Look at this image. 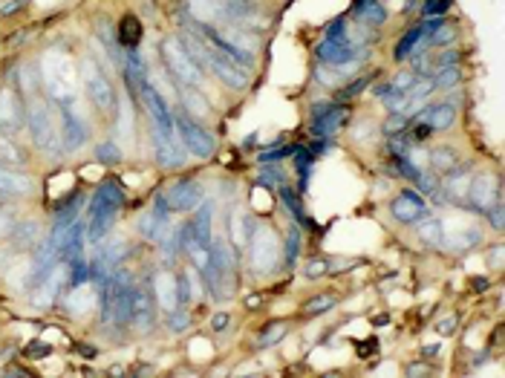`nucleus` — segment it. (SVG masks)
Here are the masks:
<instances>
[{
  "label": "nucleus",
  "instance_id": "obj_12",
  "mask_svg": "<svg viewBox=\"0 0 505 378\" xmlns=\"http://www.w3.org/2000/svg\"><path fill=\"white\" fill-rule=\"evenodd\" d=\"M312 133L318 136V139H329L341 124L346 121V116H350V110H346V104H318L312 110Z\"/></svg>",
  "mask_w": 505,
  "mask_h": 378
},
{
  "label": "nucleus",
  "instance_id": "obj_1",
  "mask_svg": "<svg viewBox=\"0 0 505 378\" xmlns=\"http://www.w3.org/2000/svg\"><path fill=\"white\" fill-rule=\"evenodd\" d=\"M128 202L124 197L121 185L118 182H104L96 188V194H92V202H90V223H87V243H102L110 228L116 226V219Z\"/></svg>",
  "mask_w": 505,
  "mask_h": 378
},
{
  "label": "nucleus",
  "instance_id": "obj_11",
  "mask_svg": "<svg viewBox=\"0 0 505 378\" xmlns=\"http://www.w3.org/2000/svg\"><path fill=\"white\" fill-rule=\"evenodd\" d=\"M497 200H499V182H497L494 173H482L477 179H470V185H468V205H470V211L485 214Z\"/></svg>",
  "mask_w": 505,
  "mask_h": 378
},
{
  "label": "nucleus",
  "instance_id": "obj_8",
  "mask_svg": "<svg viewBox=\"0 0 505 378\" xmlns=\"http://www.w3.org/2000/svg\"><path fill=\"white\" fill-rule=\"evenodd\" d=\"M26 113H29L26 124H29V133H32L35 145L44 147V150H55L58 147V133H55V124H52V116H49L47 104L35 99L32 104H29Z\"/></svg>",
  "mask_w": 505,
  "mask_h": 378
},
{
  "label": "nucleus",
  "instance_id": "obj_2",
  "mask_svg": "<svg viewBox=\"0 0 505 378\" xmlns=\"http://www.w3.org/2000/svg\"><path fill=\"white\" fill-rule=\"evenodd\" d=\"M205 274V286L208 292L217 298V300H223L234 292V260H231V251H229V243L226 240H217L211 243L208 248V263L202 269Z\"/></svg>",
  "mask_w": 505,
  "mask_h": 378
},
{
  "label": "nucleus",
  "instance_id": "obj_18",
  "mask_svg": "<svg viewBox=\"0 0 505 378\" xmlns=\"http://www.w3.org/2000/svg\"><path fill=\"white\" fill-rule=\"evenodd\" d=\"M142 23L133 18V15H124L121 23H118V32H116V41L118 47H124L128 52H136V47L142 44Z\"/></svg>",
  "mask_w": 505,
  "mask_h": 378
},
{
  "label": "nucleus",
  "instance_id": "obj_6",
  "mask_svg": "<svg viewBox=\"0 0 505 378\" xmlns=\"http://www.w3.org/2000/svg\"><path fill=\"white\" fill-rule=\"evenodd\" d=\"M205 70H211V75H217L226 87L231 90H245L248 87V70H243L240 64L223 52H217L211 44H205Z\"/></svg>",
  "mask_w": 505,
  "mask_h": 378
},
{
  "label": "nucleus",
  "instance_id": "obj_37",
  "mask_svg": "<svg viewBox=\"0 0 505 378\" xmlns=\"http://www.w3.org/2000/svg\"><path fill=\"white\" fill-rule=\"evenodd\" d=\"M456 64H462V52L459 49H445V52L436 55L433 70H439V67H456Z\"/></svg>",
  "mask_w": 505,
  "mask_h": 378
},
{
  "label": "nucleus",
  "instance_id": "obj_10",
  "mask_svg": "<svg viewBox=\"0 0 505 378\" xmlns=\"http://www.w3.org/2000/svg\"><path fill=\"white\" fill-rule=\"evenodd\" d=\"M390 214H393V219H398V223H404V226H416V223H422V219L430 214V208H427V202H425V197L419 191H410V188H404V191L393 200Z\"/></svg>",
  "mask_w": 505,
  "mask_h": 378
},
{
  "label": "nucleus",
  "instance_id": "obj_51",
  "mask_svg": "<svg viewBox=\"0 0 505 378\" xmlns=\"http://www.w3.org/2000/svg\"><path fill=\"white\" fill-rule=\"evenodd\" d=\"M454 324H456V318H448V321H442V335H451V332H454Z\"/></svg>",
  "mask_w": 505,
  "mask_h": 378
},
{
  "label": "nucleus",
  "instance_id": "obj_44",
  "mask_svg": "<svg viewBox=\"0 0 505 378\" xmlns=\"http://www.w3.org/2000/svg\"><path fill=\"white\" fill-rule=\"evenodd\" d=\"M416 78H419V75H416V70H404L401 75H396V78H393V84H390V87H393V90H398V92H404V90L413 87V81H416Z\"/></svg>",
  "mask_w": 505,
  "mask_h": 378
},
{
  "label": "nucleus",
  "instance_id": "obj_22",
  "mask_svg": "<svg viewBox=\"0 0 505 378\" xmlns=\"http://www.w3.org/2000/svg\"><path fill=\"white\" fill-rule=\"evenodd\" d=\"M370 84H372V75H358V78H353V81H346L343 87H338V92H335V102H338V104H343V102H353L355 96H361V92H364Z\"/></svg>",
  "mask_w": 505,
  "mask_h": 378
},
{
  "label": "nucleus",
  "instance_id": "obj_27",
  "mask_svg": "<svg viewBox=\"0 0 505 378\" xmlns=\"http://www.w3.org/2000/svg\"><path fill=\"white\" fill-rule=\"evenodd\" d=\"M335 303H338V300H335L332 295H315L309 303H303V309H300V312L306 315V318H315V315H324V312L335 309Z\"/></svg>",
  "mask_w": 505,
  "mask_h": 378
},
{
  "label": "nucleus",
  "instance_id": "obj_23",
  "mask_svg": "<svg viewBox=\"0 0 505 378\" xmlns=\"http://www.w3.org/2000/svg\"><path fill=\"white\" fill-rule=\"evenodd\" d=\"M15 240L20 248H32L35 243H41V226L35 219H26V223H18L15 226Z\"/></svg>",
  "mask_w": 505,
  "mask_h": 378
},
{
  "label": "nucleus",
  "instance_id": "obj_17",
  "mask_svg": "<svg viewBox=\"0 0 505 378\" xmlns=\"http://www.w3.org/2000/svg\"><path fill=\"white\" fill-rule=\"evenodd\" d=\"M217 9H219V15L234 20V23H248L257 15L255 0H217Z\"/></svg>",
  "mask_w": 505,
  "mask_h": 378
},
{
  "label": "nucleus",
  "instance_id": "obj_28",
  "mask_svg": "<svg viewBox=\"0 0 505 378\" xmlns=\"http://www.w3.org/2000/svg\"><path fill=\"white\" fill-rule=\"evenodd\" d=\"M289 332V324H283V321H274V324H269L260 335H257V346H274L283 335Z\"/></svg>",
  "mask_w": 505,
  "mask_h": 378
},
{
  "label": "nucleus",
  "instance_id": "obj_4",
  "mask_svg": "<svg viewBox=\"0 0 505 378\" xmlns=\"http://www.w3.org/2000/svg\"><path fill=\"white\" fill-rule=\"evenodd\" d=\"M174 128H176V136H179V142H182V147H185L188 153L200 156V159H208V156H214L217 142H214L211 130L202 128V124H200L191 113L174 116Z\"/></svg>",
  "mask_w": 505,
  "mask_h": 378
},
{
  "label": "nucleus",
  "instance_id": "obj_48",
  "mask_svg": "<svg viewBox=\"0 0 505 378\" xmlns=\"http://www.w3.org/2000/svg\"><path fill=\"white\" fill-rule=\"evenodd\" d=\"M29 4V0H9V4H4L0 6V15H15L18 9H23Z\"/></svg>",
  "mask_w": 505,
  "mask_h": 378
},
{
  "label": "nucleus",
  "instance_id": "obj_38",
  "mask_svg": "<svg viewBox=\"0 0 505 378\" xmlns=\"http://www.w3.org/2000/svg\"><path fill=\"white\" fill-rule=\"evenodd\" d=\"M416 185H419L422 194H439V185H442V182H439V173H433V171L425 173V171H422L419 179H416Z\"/></svg>",
  "mask_w": 505,
  "mask_h": 378
},
{
  "label": "nucleus",
  "instance_id": "obj_13",
  "mask_svg": "<svg viewBox=\"0 0 505 378\" xmlns=\"http://www.w3.org/2000/svg\"><path fill=\"white\" fill-rule=\"evenodd\" d=\"M150 136H153L156 162H159L162 168H176V165H182V159H185V147H182L179 136H168V133H162L159 128H156V124H153Z\"/></svg>",
  "mask_w": 505,
  "mask_h": 378
},
{
  "label": "nucleus",
  "instance_id": "obj_45",
  "mask_svg": "<svg viewBox=\"0 0 505 378\" xmlns=\"http://www.w3.org/2000/svg\"><path fill=\"white\" fill-rule=\"evenodd\" d=\"M229 324H231V315H226V312H219V315H214V318H211V329L214 332H226Z\"/></svg>",
  "mask_w": 505,
  "mask_h": 378
},
{
  "label": "nucleus",
  "instance_id": "obj_42",
  "mask_svg": "<svg viewBox=\"0 0 505 378\" xmlns=\"http://www.w3.org/2000/svg\"><path fill=\"white\" fill-rule=\"evenodd\" d=\"M0 159L4 162H20V150L6 136H0Z\"/></svg>",
  "mask_w": 505,
  "mask_h": 378
},
{
  "label": "nucleus",
  "instance_id": "obj_7",
  "mask_svg": "<svg viewBox=\"0 0 505 378\" xmlns=\"http://www.w3.org/2000/svg\"><path fill=\"white\" fill-rule=\"evenodd\" d=\"M315 52H318V58L329 67H346V64H358L367 47H358L350 41V35H343V38H324Z\"/></svg>",
  "mask_w": 505,
  "mask_h": 378
},
{
  "label": "nucleus",
  "instance_id": "obj_29",
  "mask_svg": "<svg viewBox=\"0 0 505 378\" xmlns=\"http://www.w3.org/2000/svg\"><path fill=\"white\" fill-rule=\"evenodd\" d=\"M419 237H422V243H427V245H439L442 243V223L439 219H422L419 223Z\"/></svg>",
  "mask_w": 505,
  "mask_h": 378
},
{
  "label": "nucleus",
  "instance_id": "obj_31",
  "mask_svg": "<svg viewBox=\"0 0 505 378\" xmlns=\"http://www.w3.org/2000/svg\"><path fill=\"white\" fill-rule=\"evenodd\" d=\"M280 200L286 202V208L292 211V217H295V219H300L303 226H309V219H306V214H303V208H300V202H298L295 191H292V188H289V182H286V185H280Z\"/></svg>",
  "mask_w": 505,
  "mask_h": 378
},
{
  "label": "nucleus",
  "instance_id": "obj_32",
  "mask_svg": "<svg viewBox=\"0 0 505 378\" xmlns=\"http://www.w3.org/2000/svg\"><path fill=\"white\" fill-rule=\"evenodd\" d=\"M427 41H430V47H439V49H442V47H448V44L456 41V29H454L451 23H445V26H439Z\"/></svg>",
  "mask_w": 505,
  "mask_h": 378
},
{
  "label": "nucleus",
  "instance_id": "obj_25",
  "mask_svg": "<svg viewBox=\"0 0 505 378\" xmlns=\"http://www.w3.org/2000/svg\"><path fill=\"white\" fill-rule=\"evenodd\" d=\"M430 78H433V87L451 90V87H456V84L462 81V70H459V64H456V67H439Z\"/></svg>",
  "mask_w": 505,
  "mask_h": 378
},
{
  "label": "nucleus",
  "instance_id": "obj_52",
  "mask_svg": "<svg viewBox=\"0 0 505 378\" xmlns=\"http://www.w3.org/2000/svg\"><path fill=\"white\" fill-rule=\"evenodd\" d=\"M245 303H248V306H260V295H251Z\"/></svg>",
  "mask_w": 505,
  "mask_h": 378
},
{
  "label": "nucleus",
  "instance_id": "obj_47",
  "mask_svg": "<svg viewBox=\"0 0 505 378\" xmlns=\"http://www.w3.org/2000/svg\"><path fill=\"white\" fill-rule=\"evenodd\" d=\"M191 324H188V315L185 312H174L171 315V329H176V332H182V329H188Z\"/></svg>",
  "mask_w": 505,
  "mask_h": 378
},
{
  "label": "nucleus",
  "instance_id": "obj_35",
  "mask_svg": "<svg viewBox=\"0 0 505 378\" xmlns=\"http://www.w3.org/2000/svg\"><path fill=\"white\" fill-rule=\"evenodd\" d=\"M298 255H300V228H292L286 240V266H295Z\"/></svg>",
  "mask_w": 505,
  "mask_h": 378
},
{
  "label": "nucleus",
  "instance_id": "obj_40",
  "mask_svg": "<svg viewBox=\"0 0 505 378\" xmlns=\"http://www.w3.org/2000/svg\"><path fill=\"white\" fill-rule=\"evenodd\" d=\"M425 15L427 18H445L451 9V0H425Z\"/></svg>",
  "mask_w": 505,
  "mask_h": 378
},
{
  "label": "nucleus",
  "instance_id": "obj_20",
  "mask_svg": "<svg viewBox=\"0 0 505 378\" xmlns=\"http://www.w3.org/2000/svg\"><path fill=\"white\" fill-rule=\"evenodd\" d=\"M427 159H430V171H433V173H451V171H456L459 162H462L459 153H456L454 147H436V150L427 156Z\"/></svg>",
  "mask_w": 505,
  "mask_h": 378
},
{
  "label": "nucleus",
  "instance_id": "obj_36",
  "mask_svg": "<svg viewBox=\"0 0 505 378\" xmlns=\"http://www.w3.org/2000/svg\"><path fill=\"white\" fill-rule=\"evenodd\" d=\"M407 124H410V116H407V113H393V116L384 121V136H396V133H401Z\"/></svg>",
  "mask_w": 505,
  "mask_h": 378
},
{
  "label": "nucleus",
  "instance_id": "obj_41",
  "mask_svg": "<svg viewBox=\"0 0 505 378\" xmlns=\"http://www.w3.org/2000/svg\"><path fill=\"white\" fill-rule=\"evenodd\" d=\"M174 283H176V303H179V306H185L188 300H191V283H188V277H185V274L174 277Z\"/></svg>",
  "mask_w": 505,
  "mask_h": 378
},
{
  "label": "nucleus",
  "instance_id": "obj_19",
  "mask_svg": "<svg viewBox=\"0 0 505 378\" xmlns=\"http://www.w3.org/2000/svg\"><path fill=\"white\" fill-rule=\"evenodd\" d=\"M355 15L367 26H384L387 23V9L382 6V0H355Z\"/></svg>",
  "mask_w": 505,
  "mask_h": 378
},
{
  "label": "nucleus",
  "instance_id": "obj_24",
  "mask_svg": "<svg viewBox=\"0 0 505 378\" xmlns=\"http://www.w3.org/2000/svg\"><path fill=\"white\" fill-rule=\"evenodd\" d=\"M92 153H96V159H99L102 165H116V162H121V150H118V145H116L113 139H102L96 147H92Z\"/></svg>",
  "mask_w": 505,
  "mask_h": 378
},
{
  "label": "nucleus",
  "instance_id": "obj_3",
  "mask_svg": "<svg viewBox=\"0 0 505 378\" xmlns=\"http://www.w3.org/2000/svg\"><path fill=\"white\" fill-rule=\"evenodd\" d=\"M159 52H162L165 67L171 70V75H174L182 87H197V90L205 87V70L194 61V55L182 47L179 38H168V41L159 47Z\"/></svg>",
  "mask_w": 505,
  "mask_h": 378
},
{
  "label": "nucleus",
  "instance_id": "obj_46",
  "mask_svg": "<svg viewBox=\"0 0 505 378\" xmlns=\"http://www.w3.org/2000/svg\"><path fill=\"white\" fill-rule=\"evenodd\" d=\"M49 353H52V346H49V343H44V341L29 343V350H26V355H32V358H41V355H49Z\"/></svg>",
  "mask_w": 505,
  "mask_h": 378
},
{
  "label": "nucleus",
  "instance_id": "obj_43",
  "mask_svg": "<svg viewBox=\"0 0 505 378\" xmlns=\"http://www.w3.org/2000/svg\"><path fill=\"white\" fill-rule=\"evenodd\" d=\"M324 274H329V260H324V257H321V260H312V263L306 266V277H309V280H321Z\"/></svg>",
  "mask_w": 505,
  "mask_h": 378
},
{
  "label": "nucleus",
  "instance_id": "obj_39",
  "mask_svg": "<svg viewBox=\"0 0 505 378\" xmlns=\"http://www.w3.org/2000/svg\"><path fill=\"white\" fill-rule=\"evenodd\" d=\"M289 153H295V150H292V147H280V150L274 147V150H266V153H260V165H263V168H269V165H280Z\"/></svg>",
  "mask_w": 505,
  "mask_h": 378
},
{
  "label": "nucleus",
  "instance_id": "obj_14",
  "mask_svg": "<svg viewBox=\"0 0 505 378\" xmlns=\"http://www.w3.org/2000/svg\"><path fill=\"white\" fill-rule=\"evenodd\" d=\"M205 200V191L197 179H182L171 188L168 194V202H171V211H182V214H191L200 202Z\"/></svg>",
  "mask_w": 505,
  "mask_h": 378
},
{
  "label": "nucleus",
  "instance_id": "obj_21",
  "mask_svg": "<svg viewBox=\"0 0 505 378\" xmlns=\"http://www.w3.org/2000/svg\"><path fill=\"white\" fill-rule=\"evenodd\" d=\"M165 228H168V219H162L153 208L139 217V231H142V237H147V240H162V237H165Z\"/></svg>",
  "mask_w": 505,
  "mask_h": 378
},
{
  "label": "nucleus",
  "instance_id": "obj_49",
  "mask_svg": "<svg viewBox=\"0 0 505 378\" xmlns=\"http://www.w3.org/2000/svg\"><path fill=\"white\" fill-rule=\"evenodd\" d=\"M15 231V219L9 214H0V234H12Z\"/></svg>",
  "mask_w": 505,
  "mask_h": 378
},
{
  "label": "nucleus",
  "instance_id": "obj_33",
  "mask_svg": "<svg viewBox=\"0 0 505 378\" xmlns=\"http://www.w3.org/2000/svg\"><path fill=\"white\" fill-rule=\"evenodd\" d=\"M393 168H396L401 176H407L410 182H416V179H419V173H422L413 162H410V156H393ZM396 171H393V173H396Z\"/></svg>",
  "mask_w": 505,
  "mask_h": 378
},
{
  "label": "nucleus",
  "instance_id": "obj_5",
  "mask_svg": "<svg viewBox=\"0 0 505 378\" xmlns=\"http://www.w3.org/2000/svg\"><path fill=\"white\" fill-rule=\"evenodd\" d=\"M84 90H87V99L92 102V107L102 110V113H113L118 107V96H116V90L110 84V78L92 64V61H87L84 64Z\"/></svg>",
  "mask_w": 505,
  "mask_h": 378
},
{
  "label": "nucleus",
  "instance_id": "obj_50",
  "mask_svg": "<svg viewBox=\"0 0 505 378\" xmlns=\"http://www.w3.org/2000/svg\"><path fill=\"white\" fill-rule=\"evenodd\" d=\"M407 375H430V367H427V364H410V367H407Z\"/></svg>",
  "mask_w": 505,
  "mask_h": 378
},
{
  "label": "nucleus",
  "instance_id": "obj_9",
  "mask_svg": "<svg viewBox=\"0 0 505 378\" xmlns=\"http://www.w3.org/2000/svg\"><path fill=\"white\" fill-rule=\"evenodd\" d=\"M58 139H61V147H64L67 153L81 150L87 145V139H90V130H87L84 118L78 113H73L67 102H61V136Z\"/></svg>",
  "mask_w": 505,
  "mask_h": 378
},
{
  "label": "nucleus",
  "instance_id": "obj_34",
  "mask_svg": "<svg viewBox=\"0 0 505 378\" xmlns=\"http://www.w3.org/2000/svg\"><path fill=\"white\" fill-rule=\"evenodd\" d=\"M485 217H488V223L494 226V231H502V228H505V205H502V197L485 211Z\"/></svg>",
  "mask_w": 505,
  "mask_h": 378
},
{
  "label": "nucleus",
  "instance_id": "obj_30",
  "mask_svg": "<svg viewBox=\"0 0 505 378\" xmlns=\"http://www.w3.org/2000/svg\"><path fill=\"white\" fill-rule=\"evenodd\" d=\"M480 240H482V234H480L477 228H465V231H459V234L448 243V248H451V251H459V248H462V251H468V248L477 245Z\"/></svg>",
  "mask_w": 505,
  "mask_h": 378
},
{
  "label": "nucleus",
  "instance_id": "obj_15",
  "mask_svg": "<svg viewBox=\"0 0 505 378\" xmlns=\"http://www.w3.org/2000/svg\"><path fill=\"white\" fill-rule=\"evenodd\" d=\"M410 118L427 124L433 133H436V130H448L451 124L456 121V104H454V102H436V104H427V107L416 110Z\"/></svg>",
  "mask_w": 505,
  "mask_h": 378
},
{
  "label": "nucleus",
  "instance_id": "obj_26",
  "mask_svg": "<svg viewBox=\"0 0 505 378\" xmlns=\"http://www.w3.org/2000/svg\"><path fill=\"white\" fill-rule=\"evenodd\" d=\"M312 162H315V156H312V150H309V147H295V168H298L300 182H303V185L298 188V191H306V179H309Z\"/></svg>",
  "mask_w": 505,
  "mask_h": 378
},
{
  "label": "nucleus",
  "instance_id": "obj_16",
  "mask_svg": "<svg viewBox=\"0 0 505 378\" xmlns=\"http://www.w3.org/2000/svg\"><path fill=\"white\" fill-rule=\"evenodd\" d=\"M0 194L4 197H29V194H35V179L20 173V171L0 165Z\"/></svg>",
  "mask_w": 505,
  "mask_h": 378
}]
</instances>
